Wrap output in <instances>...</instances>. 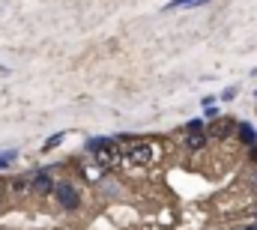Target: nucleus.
<instances>
[{"mask_svg":"<svg viewBox=\"0 0 257 230\" xmlns=\"http://www.w3.org/2000/svg\"><path fill=\"white\" fill-rule=\"evenodd\" d=\"M126 162L132 165H153V159H156V147L150 144V141H132L126 144Z\"/></svg>","mask_w":257,"mask_h":230,"instance_id":"f257e3e1","label":"nucleus"},{"mask_svg":"<svg viewBox=\"0 0 257 230\" xmlns=\"http://www.w3.org/2000/svg\"><path fill=\"white\" fill-rule=\"evenodd\" d=\"M54 197H57V203L63 209H78L81 206V194H78V188L72 182H57L54 185Z\"/></svg>","mask_w":257,"mask_h":230,"instance_id":"f03ea898","label":"nucleus"},{"mask_svg":"<svg viewBox=\"0 0 257 230\" xmlns=\"http://www.w3.org/2000/svg\"><path fill=\"white\" fill-rule=\"evenodd\" d=\"M54 179H51V173L48 171H36L30 173V191H36V194H48V191H54Z\"/></svg>","mask_w":257,"mask_h":230,"instance_id":"7ed1b4c3","label":"nucleus"},{"mask_svg":"<svg viewBox=\"0 0 257 230\" xmlns=\"http://www.w3.org/2000/svg\"><path fill=\"white\" fill-rule=\"evenodd\" d=\"M236 132H239V141H242V144H248V147H254L257 144V132L248 126V123H239Z\"/></svg>","mask_w":257,"mask_h":230,"instance_id":"20e7f679","label":"nucleus"},{"mask_svg":"<svg viewBox=\"0 0 257 230\" xmlns=\"http://www.w3.org/2000/svg\"><path fill=\"white\" fill-rule=\"evenodd\" d=\"M186 147H189V150H203V147H206V135H203V132L186 135Z\"/></svg>","mask_w":257,"mask_h":230,"instance_id":"39448f33","label":"nucleus"},{"mask_svg":"<svg viewBox=\"0 0 257 230\" xmlns=\"http://www.w3.org/2000/svg\"><path fill=\"white\" fill-rule=\"evenodd\" d=\"M236 126H239V123H230V120H224V123H218V126L212 129V135H215V138H230Z\"/></svg>","mask_w":257,"mask_h":230,"instance_id":"423d86ee","label":"nucleus"},{"mask_svg":"<svg viewBox=\"0 0 257 230\" xmlns=\"http://www.w3.org/2000/svg\"><path fill=\"white\" fill-rule=\"evenodd\" d=\"M197 3H203V0H171L165 6V12H174V9H183V6H197Z\"/></svg>","mask_w":257,"mask_h":230,"instance_id":"0eeeda50","label":"nucleus"},{"mask_svg":"<svg viewBox=\"0 0 257 230\" xmlns=\"http://www.w3.org/2000/svg\"><path fill=\"white\" fill-rule=\"evenodd\" d=\"M15 156H18V150H3V153H0V171L9 168V165L15 162Z\"/></svg>","mask_w":257,"mask_h":230,"instance_id":"6e6552de","label":"nucleus"},{"mask_svg":"<svg viewBox=\"0 0 257 230\" xmlns=\"http://www.w3.org/2000/svg\"><path fill=\"white\" fill-rule=\"evenodd\" d=\"M192 132H203V123L200 120H189L186 123V135H192Z\"/></svg>","mask_w":257,"mask_h":230,"instance_id":"1a4fd4ad","label":"nucleus"},{"mask_svg":"<svg viewBox=\"0 0 257 230\" xmlns=\"http://www.w3.org/2000/svg\"><path fill=\"white\" fill-rule=\"evenodd\" d=\"M60 141H63V132H57V135H51V138L45 141V150H54V147H57Z\"/></svg>","mask_w":257,"mask_h":230,"instance_id":"9d476101","label":"nucleus"},{"mask_svg":"<svg viewBox=\"0 0 257 230\" xmlns=\"http://www.w3.org/2000/svg\"><path fill=\"white\" fill-rule=\"evenodd\" d=\"M251 159H254V162H257V144H254V147H251Z\"/></svg>","mask_w":257,"mask_h":230,"instance_id":"9b49d317","label":"nucleus"},{"mask_svg":"<svg viewBox=\"0 0 257 230\" xmlns=\"http://www.w3.org/2000/svg\"><path fill=\"white\" fill-rule=\"evenodd\" d=\"M0 197H3V182H0Z\"/></svg>","mask_w":257,"mask_h":230,"instance_id":"f8f14e48","label":"nucleus"},{"mask_svg":"<svg viewBox=\"0 0 257 230\" xmlns=\"http://www.w3.org/2000/svg\"><path fill=\"white\" fill-rule=\"evenodd\" d=\"M245 230H257V227H245Z\"/></svg>","mask_w":257,"mask_h":230,"instance_id":"ddd939ff","label":"nucleus"},{"mask_svg":"<svg viewBox=\"0 0 257 230\" xmlns=\"http://www.w3.org/2000/svg\"><path fill=\"white\" fill-rule=\"evenodd\" d=\"M254 179H257V176H254Z\"/></svg>","mask_w":257,"mask_h":230,"instance_id":"4468645a","label":"nucleus"}]
</instances>
